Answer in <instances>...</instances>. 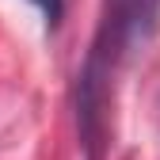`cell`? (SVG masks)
I'll use <instances>...</instances> for the list:
<instances>
[{"instance_id": "7a4b0ae2", "label": "cell", "mask_w": 160, "mask_h": 160, "mask_svg": "<svg viewBox=\"0 0 160 160\" xmlns=\"http://www.w3.org/2000/svg\"><path fill=\"white\" fill-rule=\"evenodd\" d=\"M34 8H42V15H46V23L50 27H57L61 23V12H65V0H31Z\"/></svg>"}, {"instance_id": "6da1fadb", "label": "cell", "mask_w": 160, "mask_h": 160, "mask_svg": "<svg viewBox=\"0 0 160 160\" xmlns=\"http://www.w3.org/2000/svg\"><path fill=\"white\" fill-rule=\"evenodd\" d=\"M156 8H160V0H107L103 4L99 34H95L92 53L76 76L80 80L76 84V118H80V133H84V145H88L92 160H95L99 145H103L111 76L118 72L122 57L156 31Z\"/></svg>"}]
</instances>
